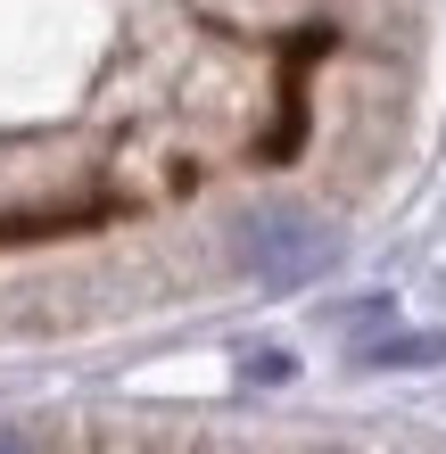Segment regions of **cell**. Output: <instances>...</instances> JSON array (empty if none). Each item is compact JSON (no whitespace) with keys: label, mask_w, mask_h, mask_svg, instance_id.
Masks as SVG:
<instances>
[{"label":"cell","mask_w":446,"mask_h":454,"mask_svg":"<svg viewBox=\"0 0 446 454\" xmlns=\"http://www.w3.org/2000/svg\"><path fill=\"white\" fill-rule=\"evenodd\" d=\"M364 364L388 372V364H446V331H405V339H372Z\"/></svg>","instance_id":"2"},{"label":"cell","mask_w":446,"mask_h":454,"mask_svg":"<svg viewBox=\"0 0 446 454\" xmlns=\"http://www.w3.org/2000/svg\"><path fill=\"white\" fill-rule=\"evenodd\" d=\"M331 256H339V239L306 207H256V215H240V273H256L265 289H298Z\"/></svg>","instance_id":"1"},{"label":"cell","mask_w":446,"mask_h":454,"mask_svg":"<svg viewBox=\"0 0 446 454\" xmlns=\"http://www.w3.org/2000/svg\"><path fill=\"white\" fill-rule=\"evenodd\" d=\"M0 454H34V446H25V438H17V430H0Z\"/></svg>","instance_id":"3"}]
</instances>
